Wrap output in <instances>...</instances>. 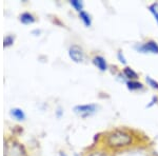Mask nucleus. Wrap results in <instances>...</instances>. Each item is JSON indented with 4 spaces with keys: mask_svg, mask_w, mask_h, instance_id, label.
Returning <instances> with one entry per match:
<instances>
[{
    "mask_svg": "<svg viewBox=\"0 0 158 156\" xmlns=\"http://www.w3.org/2000/svg\"><path fill=\"white\" fill-rule=\"evenodd\" d=\"M132 144V136L126 131L116 130L111 132L106 137V145L111 148H123Z\"/></svg>",
    "mask_w": 158,
    "mask_h": 156,
    "instance_id": "1",
    "label": "nucleus"
},
{
    "mask_svg": "<svg viewBox=\"0 0 158 156\" xmlns=\"http://www.w3.org/2000/svg\"><path fill=\"white\" fill-rule=\"evenodd\" d=\"M4 156H27L24 148L17 141L11 140L6 142L4 149Z\"/></svg>",
    "mask_w": 158,
    "mask_h": 156,
    "instance_id": "2",
    "label": "nucleus"
},
{
    "mask_svg": "<svg viewBox=\"0 0 158 156\" xmlns=\"http://www.w3.org/2000/svg\"><path fill=\"white\" fill-rule=\"evenodd\" d=\"M98 107L94 103H88V104H78L74 107V112L81 117H88L91 115L95 114L97 111Z\"/></svg>",
    "mask_w": 158,
    "mask_h": 156,
    "instance_id": "3",
    "label": "nucleus"
},
{
    "mask_svg": "<svg viewBox=\"0 0 158 156\" xmlns=\"http://www.w3.org/2000/svg\"><path fill=\"white\" fill-rule=\"evenodd\" d=\"M135 50L139 53H152V54H158V44L154 40H150L146 43L135 45Z\"/></svg>",
    "mask_w": 158,
    "mask_h": 156,
    "instance_id": "4",
    "label": "nucleus"
},
{
    "mask_svg": "<svg viewBox=\"0 0 158 156\" xmlns=\"http://www.w3.org/2000/svg\"><path fill=\"white\" fill-rule=\"evenodd\" d=\"M69 56L74 62H82L83 58H85V53H83L82 48L76 44L71 45L69 48Z\"/></svg>",
    "mask_w": 158,
    "mask_h": 156,
    "instance_id": "5",
    "label": "nucleus"
},
{
    "mask_svg": "<svg viewBox=\"0 0 158 156\" xmlns=\"http://www.w3.org/2000/svg\"><path fill=\"white\" fill-rule=\"evenodd\" d=\"M93 62L101 72H106V69H108V65H106V59L102 57V56H95L93 59Z\"/></svg>",
    "mask_w": 158,
    "mask_h": 156,
    "instance_id": "6",
    "label": "nucleus"
},
{
    "mask_svg": "<svg viewBox=\"0 0 158 156\" xmlns=\"http://www.w3.org/2000/svg\"><path fill=\"white\" fill-rule=\"evenodd\" d=\"M19 19L23 24H31V23H33V22L35 21V17L29 12L22 13V14L20 15Z\"/></svg>",
    "mask_w": 158,
    "mask_h": 156,
    "instance_id": "7",
    "label": "nucleus"
},
{
    "mask_svg": "<svg viewBox=\"0 0 158 156\" xmlns=\"http://www.w3.org/2000/svg\"><path fill=\"white\" fill-rule=\"evenodd\" d=\"M79 18L81 19V21L83 22V24L85 27H91L92 25V18H91V15L89 14L88 12L85 11H81L79 13Z\"/></svg>",
    "mask_w": 158,
    "mask_h": 156,
    "instance_id": "8",
    "label": "nucleus"
},
{
    "mask_svg": "<svg viewBox=\"0 0 158 156\" xmlns=\"http://www.w3.org/2000/svg\"><path fill=\"white\" fill-rule=\"evenodd\" d=\"M11 116L16 120H23L25 118V114L21 109L14 108L11 110Z\"/></svg>",
    "mask_w": 158,
    "mask_h": 156,
    "instance_id": "9",
    "label": "nucleus"
},
{
    "mask_svg": "<svg viewBox=\"0 0 158 156\" xmlns=\"http://www.w3.org/2000/svg\"><path fill=\"white\" fill-rule=\"evenodd\" d=\"M127 86L130 91H138V90H141L143 88V84L141 82H138L136 80H129L127 82Z\"/></svg>",
    "mask_w": 158,
    "mask_h": 156,
    "instance_id": "10",
    "label": "nucleus"
},
{
    "mask_svg": "<svg viewBox=\"0 0 158 156\" xmlns=\"http://www.w3.org/2000/svg\"><path fill=\"white\" fill-rule=\"evenodd\" d=\"M123 74L126 75V77H128L129 79H131V80H133V79H137L138 78V74H137L133 69L129 68V66H127V68H124L123 70Z\"/></svg>",
    "mask_w": 158,
    "mask_h": 156,
    "instance_id": "11",
    "label": "nucleus"
},
{
    "mask_svg": "<svg viewBox=\"0 0 158 156\" xmlns=\"http://www.w3.org/2000/svg\"><path fill=\"white\" fill-rule=\"evenodd\" d=\"M149 11L151 12V14L154 16V18L158 24V2L157 3L156 2H155V3H152L151 6H149Z\"/></svg>",
    "mask_w": 158,
    "mask_h": 156,
    "instance_id": "12",
    "label": "nucleus"
},
{
    "mask_svg": "<svg viewBox=\"0 0 158 156\" xmlns=\"http://www.w3.org/2000/svg\"><path fill=\"white\" fill-rule=\"evenodd\" d=\"M70 3H71V6H72L77 12L80 13L81 11H83V10H82L83 3H82V1H80V0H71Z\"/></svg>",
    "mask_w": 158,
    "mask_h": 156,
    "instance_id": "13",
    "label": "nucleus"
},
{
    "mask_svg": "<svg viewBox=\"0 0 158 156\" xmlns=\"http://www.w3.org/2000/svg\"><path fill=\"white\" fill-rule=\"evenodd\" d=\"M146 81H147L148 86H150L151 88L155 89V90H158V82H157L156 80H155V79L151 78L150 76H147V77H146Z\"/></svg>",
    "mask_w": 158,
    "mask_h": 156,
    "instance_id": "14",
    "label": "nucleus"
},
{
    "mask_svg": "<svg viewBox=\"0 0 158 156\" xmlns=\"http://www.w3.org/2000/svg\"><path fill=\"white\" fill-rule=\"evenodd\" d=\"M14 39H15V37L13 36V35H7V36L4 37V39H3V45L6 48L12 45L13 42H14Z\"/></svg>",
    "mask_w": 158,
    "mask_h": 156,
    "instance_id": "15",
    "label": "nucleus"
},
{
    "mask_svg": "<svg viewBox=\"0 0 158 156\" xmlns=\"http://www.w3.org/2000/svg\"><path fill=\"white\" fill-rule=\"evenodd\" d=\"M117 57H118V60L120 61L122 65H126L127 63V60H126V57H124V55L122 54L121 51H119L118 53H117Z\"/></svg>",
    "mask_w": 158,
    "mask_h": 156,
    "instance_id": "16",
    "label": "nucleus"
},
{
    "mask_svg": "<svg viewBox=\"0 0 158 156\" xmlns=\"http://www.w3.org/2000/svg\"><path fill=\"white\" fill-rule=\"evenodd\" d=\"M157 101H158V97H157V96H153L152 100L150 101V103L147 106V108H151V107H152V106H154V104L156 103Z\"/></svg>",
    "mask_w": 158,
    "mask_h": 156,
    "instance_id": "17",
    "label": "nucleus"
},
{
    "mask_svg": "<svg viewBox=\"0 0 158 156\" xmlns=\"http://www.w3.org/2000/svg\"><path fill=\"white\" fill-rule=\"evenodd\" d=\"M57 156H68V155L65 154L64 152H59V153H58V155H57Z\"/></svg>",
    "mask_w": 158,
    "mask_h": 156,
    "instance_id": "18",
    "label": "nucleus"
},
{
    "mask_svg": "<svg viewBox=\"0 0 158 156\" xmlns=\"http://www.w3.org/2000/svg\"><path fill=\"white\" fill-rule=\"evenodd\" d=\"M60 115H61V109H58V112H57V116H58V117H60Z\"/></svg>",
    "mask_w": 158,
    "mask_h": 156,
    "instance_id": "19",
    "label": "nucleus"
},
{
    "mask_svg": "<svg viewBox=\"0 0 158 156\" xmlns=\"http://www.w3.org/2000/svg\"><path fill=\"white\" fill-rule=\"evenodd\" d=\"M75 156H78V155H75Z\"/></svg>",
    "mask_w": 158,
    "mask_h": 156,
    "instance_id": "20",
    "label": "nucleus"
}]
</instances>
